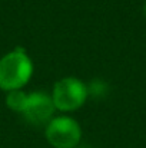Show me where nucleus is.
I'll use <instances>...</instances> for the list:
<instances>
[{"instance_id": "nucleus-1", "label": "nucleus", "mask_w": 146, "mask_h": 148, "mask_svg": "<svg viewBox=\"0 0 146 148\" xmlns=\"http://www.w3.org/2000/svg\"><path fill=\"white\" fill-rule=\"evenodd\" d=\"M33 73V65L24 50L17 48L0 59V88L3 91L20 89Z\"/></svg>"}, {"instance_id": "nucleus-2", "label": "nucleus", "mask_w": 146, "mask_h": 148, "mask_svg": "<svg viewBox=\"0 0 146 148\" xmlns=\"http://www.w3.org/2000/svg\"><path fill=\"white\" fill-rule=\"evenodd\" d=\"M50 97L56 109L75 111L85 103L88 98V88L77 78H63L56 82Z\"/></svg>"}, {"instance_id": "nucleus-3", "label": "nucleus", "mask_w": 146, "mask_h": 148, "mask_svg": "<svg viewBox=\"0 0 146 148\" xmlns=\"http://www.w3.org/2000/svg\"><path fill=\"white\" fill-rule=\"evenodd\" d=\"M82 138L80 125L69 116L50 119L46 128V140L54 148H75Z\"/></svg>"}, {"instance_id": "nucleus-4", "label": "nucleus", "mask_w": 146, "mask_h": 148, "mask_svg": "<svg viewBox=\"0 0 146 148\" xmlns=\"http://www.w3.org/2000/svg\"><path fill=\"white\" fill-rule=\"evenodd\" d=\"M54 109L56 108L52 97L46 95L45 92H33L27 95V102L22 114L29 122L40 125L52 119Z\"/></svg>"}, {"instance_id": "nucleus-5", "label": "nucleus", "mask_w": 146, "mask_h": 148, "mask_svg": "<svg viewBox=\"0 0 146 148\" xmlns=\"http://www.w3.org/2000/svg\"><path fill=\"white\" fill-rule=\"evenodd\" d=\"M27 102V95L20 91V89H14V91H9L6 95V105L7 108L16 111V112H23L24 106Z\"/></svg>"}, {"instance_id": "nucleus-6", "label": "nucleus", "mask_w": 146, "mask_h": 148, "mask_svg": "<svg viewBox=\"0 0 146 148\" xmlns=\"http://www.w3.org/2000/svg\"><path fill=\"white\" fill-rule=\"evenodd\" d=\"M143 12H145V16H146V3H145V6H143Z\"/></svg>"}]
</instances>
